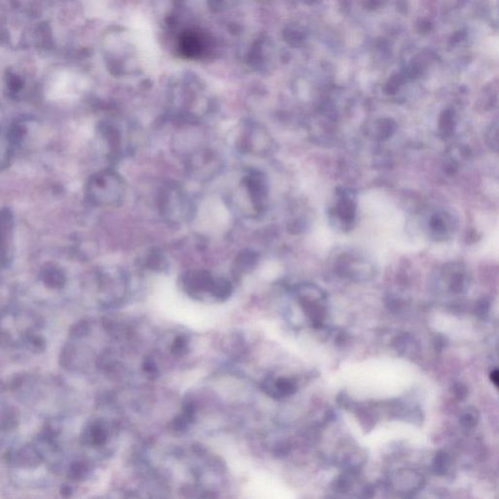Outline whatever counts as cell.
Returning a JSON list of instances; mask_svg holds the SVG:
<instances>
[{
	"mask_svg": "<svg viewBox=\"0 0 499 499\" xmlns=\"http://www.w3.org/2000/svg\"><path fill=\"white\" fill-rule=\"evenodd\" d=\"M87 193L89 199L96 205L119 206L124 200L126 188L120 175L107 170L91 177Z\"/></svg>",
	"mask_w": 499,
	"mask_h": 499,
	"instance_id": "1",
	"label": "cell"
},
{
	"mask_svg": "<svg viewBox=\"0 0 499 499\" xmlns=\"http://www.w3.org/2000/svg\"><path fill=\"white\" fill-rule=\"evenodd\" d=\"M159 209L168 219L178 220L189 215L188 198L182 189L170 186L164 189L159 196Z\"/></svg>",
	"mask_w": 499,
	"mask_h": 499,
	"instance_id": "2",
	"label": "cell"
},
{
	"mask_svg": "<svg viewBox=\"0 0 499 499\" xmlns=\"http://www.w3.org/2000/svg\"><path fill=\"white\" fill-rule=\"evenodd\" d=\"M269 137L257 125H243L237 137V147L243 152L260 154L268 149Z\"/></svg>",
	"mask_w": 499,
	"mask_h": 499,
	"instance_id": "3",
	"label": "cell"
},
{
	"mask_svg": "<svg viewBox=\"0 0 499 499\" xmlns=\"http://www.w3.org/2000/svg\"><path fill=\"white\" fill-rule=\"evenodd\" d=\"M178 52L184 58L197 60L207 54L209 40L207 34L199 29L189 28L178 37Z\"/></svg>",
	"mask_w": 499,
	"mask_h": 499,
	"instance_id": "4",
	"label": "cell"
},
{
	"mask_svg": "<svg viewBox=\"0 0 499 499\" xmlns=\"http://www.w3.org/2000/svg\"><path fill=\"white\" fill-rule=\"evenodd\" d=\"M215 280L216 278H214V276L208 271H191L185 275L184 286L192 296L198 295L202 292H209L211 294Z\"/></svg>",
	"mask_w": 499,
	"mask_h": 499,
	"instance_id": "5",
	"label": "cell"
},
{
	"mask_svg": "<svg viewBox=\"0 0 499 499\" xmlns=\"http://www.w3.org/2000/svg\"><path fill=\"white\" fill-rule=\"evenodd\" d=\"M13 215L8 209L0 211V260L6 261L13 232Z\"/></svg>",
	"mask_w": 499,
	"mask_h": 499,
	"instance_id": "6",
	"label": "cell"
},
{
	"mask_svg": "<svg viewBox=\"0 0 499 499\" xmlns=\"http://www.w3.org/2000/svg\"><path fill=\"white\" fill-rule=\"evenodd\" d=\"M262 389L267 395L277 399L294 394L297 391V384L289 378H267L262 383Z\"/></svg>",
	"mask_w": 499,
	"mask_h": 499,
	"instance_id": "7",
	"label": "cell"
},
{
	"mask_svg": "<svg viewBox=\"0 0 499 499\" xmlns=\"http://www.w3.org/2000/svg\"><path fill=\"white\" fill-rule=\"evenodd\" d=\"M232 293V286L229 280L222 278H216L211 295L218 300H225Z\"/></svg>",
	"mask_w": 499,
	"mask_h": 499,
	"instance_id": "8",
	"label": "cell"
},
{
	"mask_svg": "<svg viewBox=\"0 0 499 499\" xmlns=\"http://www.w3.org/2000/svg\"><path fill=\"white\" fill-rule=\"evenodd\" d=\"M337 214L342 221L351 222L355 216V205L348 198H342L337 205Z\"/></svg>",
	"mask_w": 499,
	"mask_h": 499,
	"instance_id": "9",
	"label": "cell"
},
{
	"mask_svg": "<svg viewBox=\"0 0 499 499\" xmlns=\"http://www.w3.org/2000/svg\"><path fill=\"white\" fill-rule=\"evenodd\" d=\"M188 350H189V338L186 336H178L175 337L171 346L172 353L176 357H180L185 355Z\"/></svg>",
	"mask_w": 499,
	"mask_h": 499,
	"instance_id": "10",
	"label": "cell"
},
{
	"mask_svg": "<svg viewBox=\"0 0 499 499\" xmlns=\"http://www.w3.org/2000/svg\"><path fill=\"white\" fill-rule=\"evenodd\" d=\"M478 420H479V415H478L477 411L475 409H473V407L466 409L462 413V416H461V418H460L461 423L465 427H468V428L475 427L476 424L478 423Z\"/></svg>",
	"mask_w": 499,
	"mask_h": 499,
	"instance_id": "11",
	"label": "cell"
},
{
	"mask_svg": "<svg viewBox=\"0 0 499 499\" xmlns=\"http://www.w3.org/2000/svg\"><path fill=\"white\" fill-rule=\"evenodd\" d=\"M64 274L61 270L51 268L47 270L46 275H45V280L46 283L49 284L50 286L53 287H59L62 286L64 283Z\"/></svg>",
	"mask_w": 499,
	"mask_h": 499,
	"instance_id": "12",
	"label": "cell"
},
{
	"mask_svg": "<svg viewBox=\"0 0 499 499\" xmlns=\"http://www.w3.org/2000/svg\"><path fill=\"white\" fill-rule=\"evenodd\" d=\"M449 459L445 452H438L434 459V468L438 474H444L448 468Z\"/></svg>",
	"mask_w": 499,
	"mask_h": 499,
	"instance_id": "13",
	"label": "cell"
},
{
	"mask_svg": "<svg viewBox=\"0 0 499 499\" xmlns=\"http://www.w3.org/2000/svg\"><path fill=\"white\" fill-rule=\"evenodd\" d=\"M90 438L95 445H103L107 441V433L100 425H95L91 428Z\"/></svg>",
	"mask_w": 499,
	"mask_h": 499,
	"instance_id": "14",
	"label": "cell"
},
{
	"mask_svg": "<svg viewBox=\"0 0 499 499\" xmlns=\"http://www.w3.org/2000/svg\"><path fill=\"white\" fill-rule=\"evenodd\" d=\"M24 132H25V128L21 125H14L13 127L10 129L9 131V141L12 143V144H16V143H19L23 135H24Z\"/></svg>",
	"mask_w": 499,
	"mask_h": 499,
	"instance_id": "15",
	"label": "cell"
},
{
	"mask_svg": "<svg viewBox=\"0 0 499 499\" xmlns=\"http://www.w3.org/2000/svg\"><path fill=\"white\" fill-rule=\"evenodd\" d=\"M453 128H455V125H453L451 115L445 114L444 118L441 121V125H440V129H441L443 135H450L452 133V131H453Z\"/></svg>",
	"mask_w": 499,
	"mask_h": 499,
	"instance_id": "16",
	"label": "cell"
},
{
	"mask_svg": "<svg viewBox=\"0 0 499 499\" xmlns=\"http://www.w3.org/2000/svg\"><path fill=\"white\" fill-rule=\"evenodd\" d=\"M189 422L183 416L176 417L171 422V429L175 432H184L189 426Z\"/></svg>",
	"mask_w": 499,
	"mask_h": 499,
	"instance_id": "17",
	"label": "cell"
},
{
	"mask_svg": "<svg viewBox=\"0 0 499 499\" xmlns=\"http://www.w3.org/2000/svg\"><path fill=\"white\" fill-rule=\"evenodd\" d=\"M195 405H193L191 402H188L183 405V417L186 418L189 423L192 422L195 418Z\"/></svg>",
	"mask_w": 499,
	"mask_h": 499,
	"instance_id": "18",
	"label": "cell"
},
{
	"mask_svg": "<svg viewBox=\"0 0 499 499\" xmlns=\"http://www.w3.org/2000/svg\"><path fill=\"white\" fill-rule=\"evenodd\" d=\"M143 369L148 374V376H150L151 378L154 377V376H157V374H158L157 366H156V364L152 360H150V359H147L144 362Z\"/></svg>",
	"mask_w": 499,
	"mask_h": 499,
	"instance_id": "19",
	"label": "cell"
},
{
	"mask_svg": "<svg viewBox=\"0 0 499 499\" xmlns=\"http://www.w3.org/2000/svg\"><path fill=\"white\" fill-rule=\"evenodd\" d=\"M453 393L459 400H464L468 394V389L464 384L458 383L453 386Z\"/></svg>",
	"mask_w": 499,
	"mask_h": 499,
	"instance_id": "20",
	"label": "cell"
},
{
	"mask_svg": "<svg viewBox=\"0 0 499 499\" xmlns=\"http://www.w3.org/2000/svg\"><path fill=\"white\" fill-rule=\"evenodd\" d=\"M490 379L491 381L497 386L498 385V371L497 370H494L491 374H490Z\"/></svg>",
	"mask_w": 499,
	"mask_h": 499,
	"instance_id": "21",
	"label": "cell"
}]
</instances>
